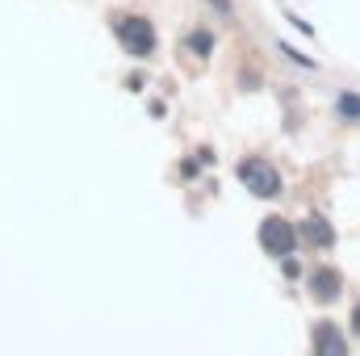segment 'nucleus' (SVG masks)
<instances>
[{"label": "nucleus", "instance_id": "obj_1", "mask_svg": "<svg viewBox=\"0 0 360 356\" xmlns=\"http://www.w3.org/2000/svg\"><path fill=\"white\" fill-rule=\"evenodd\" d=\"M113 30H117V38H122V46H126V55L151 59V51H155V30H151L147 17H113Z\"/></svg>", "mask_w": 360, "mask_h": 356}, {"label": "nucleus", "instance_id": "obj_8", "mask_svg": "<svg viewBox=\"0 0 360 356\" xmlns=\"http://www.w3.org/2000/svg\"><path fill=\"white\" fill-rule=\"evenodd\" d=\"M188 46H193L197 55H205V51L214 46V38H210V30H201V34H193V38H188Z\"/></svg>", "mask_w": 360, "mask_h": 356}, {"label": "nucleus", "instance_id": "obj_3", "mask_svg": "<svg viewBox=\"0 0 360 356\" xmlns=\"http://www.w3.org/2000/svg\"><path fill=\"white\" fill-rule=\"evenodd\" d=\"M239 180H243L256 197H276V193H281V172L272 168L269 160H243V164H239Z\"/></svg>", "mask_w": 360, "mask_h": 356}, {"label": "nucleus", "instance_id": "obj_6", "mask_svg": "<svg viewBox=\"0 0 360 356\" xmlns=\"http://www.w3.org/2000/svg\"><path fill=\"white\" fill-rule=\"evenodd\" d=\"M302 235H306V243H314V248H331V243H335L331 222H327V218H319V214H310V218L302 222Z\"/></svg>", "mask_w": 360, "mask_h": 356}, {"label": "nucleus", "instance_id": "obj_7", "mask_svg": "<svg viewBox=\"0 0 360 356\" xmlns=\"http://www.w3.org/2000/svg\"><path fill=\"white\" fill-rule=\"evenodd\" d=\"M335 109H340L344 117H352V122H360V96H356V92H340Z\"/></svg>", "mask_w": 360, "mask_h": 356}, {"label": "nucleus", "instance_id": "obj_9", "mask_svg": "<svg viewBox=\"0 0 360 356\" xmlns=\"http://www.w3.org/2000/svg\"><path fill=\"white\" fill-rule=\"evenodd\" d=\"M352 331L360 336V302H356V310H352Z\"/></svg>", "mask_w": 360, "mask_h": 356}, {"label": "nucleus", "instance_id": "obj_4", "mask_svg": "<svg viewBox=\"0 0 360 356\" xmlns=\"http://www.w3.org/2000/svg\"><path fill=\"white\" fill-rule=\"evenodd\" d=\"M340 289H344V276H340L335 268H319V272L310 276V293H314L319 302H335Z\"/></svg>", "mask_w": 360, "mask_h": 356}, {"label": "nucleus", "instance_id": "obj_2", "mask_svg": "<svg viewBox=\"0 0 360 356\" xmlns=\"http://www.w3.org/2000/svg\"><path fill=\"white\" fill-rule=\"evenodd\" d=\"M260 248H264L269 256H281V260H285V256L297 248V231H293V222H285V218H276V214L264 218V222H260Z\"/></svg>", "mask_w": 360, "mask_h": 356}, {"label": "nucleus", "instance_id": "obj_5", "mask_svg": "<svg viewBox=\"0 0 360 356\" xmlns=\"http://www.w3.org/2000/svg\"><path fill=\"white\" fill-rule=\"evenodd\" d=\"M314 352L344 356V352H348V344H344V336H340L331 323H319V327H314Z\"/></svg>", "mask_w": 360, "mask_h": 356}]
</instances>
